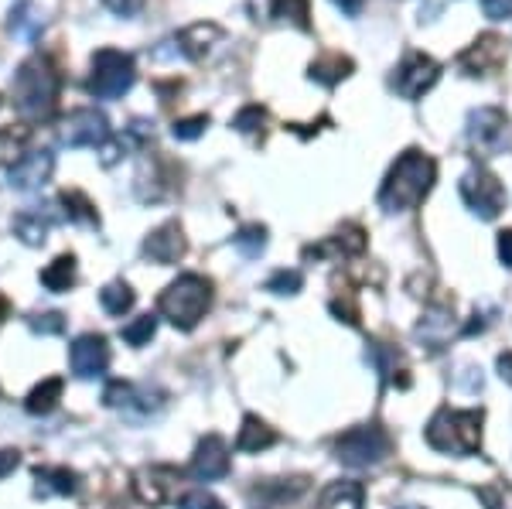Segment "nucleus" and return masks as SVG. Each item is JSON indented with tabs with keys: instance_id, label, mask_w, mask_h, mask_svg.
<instances>
[{
	"instance_id": "ddd939ff",
	"label": "nucleus",
	"mask_w": 512,
	"mask_h": 509,
	"mask_svg": "<svg viewBox=\"0 0 512 509\" xmlns=\"http://www.w3.org/2000/svg\"><path fill=\"white\" fill-rule=\"evenodd\" d=\"M502 62H506V41L499 35H482L458 55V65L468 76H489V72L502 69Z\"/></svg>"
},
{
	"instance_id": "473e14b6",
	"label": "nucleus",
	"mask_w": 512,
	"mask_h": 509,
	"mask_svg": "<svg viewBox=\"0 0 512 509\" xmlns=\"http://www.w3.org/2000/svg\"><path fill=\"white\" fill-rule=\"evenodd\" d=\"M99 305H103L106 315L120 318L134 308V291H130V284H123V281H110L103 291H99Z\"/></svg>"
},
{
	"instance_id": "5701e85b",
	"label": "nucleus",
	"mask_w": 512,
	"mask_h": 509,
	"mask_svg": "<svg viewBox=\"0 0 512 509\" xmlns=\"http://www.w3.org/2000/svg\"><path fill=\"white\" fill-rule=\"evenodd\" d=\"M366 503V489H362V482H332V486H325L318 499V509H362Z\"/></svg>"
},
{
	"instance_id": "f3484780",
	"label": "nucleus",
	"mask_w": 512,
	"mask_h": 509,
	"mask_svg": "<svg viewBox=\"0 0 512 509\" xmlns=\"http://www.w3.org/2000/svg\"><path fill=\"white\" fill-rule=\"evenodd\" d=\"M52 168H55L52 151H28L24 161L11 168L7 182H11V188H18V192H31V188H41L52 178Z\"/></svg>"
},
{
	"instance_id": "f8f14e48",
	"label": "nucleus",
	"mask_w": 512,
	"mask_h": 509,
	"mask_svg": "<svg viewBox=\"0 0 512 509\" xmlns=\"http://www.w3.org/2000/svg\"><path fill=\"white\" fill-rule=\"evenodd\" d=\"M69 363L79 380H96L110 369V346L103 335H79L69 349Z\"/></svg>"
},
{
	"instance_id": "3c124183",
	"label": "nucleus",
	"mask_w": 512,
	"mask_h": 509,
	"mask_svg": "<svg viewBox=\"0 0 512 509\" xmlns=\"http://www.w3.org/2000/svg\"><path fill=\"white\" fill-rule=\"evenodd\" d=\"M7 318H11V301H7L4 294H0V325H4Z\"/></svg>"
},
{
	"instance_id": "2eb2a0df",
	"label": "nucleus",
	"mask_w": 512,
	"mask_h": 509,
	"mask_svg": "<svg viewBox=\"0 0 512 509\" xmlns=\"http://www.w3.org/2000/svg\"><path fill=\"white\" fill-rule=\"evenodd\" d=\"M308 492V479H277V482H260L250 489L253 509H287Z\"/></svg>"
},
{
	"instance_id": "a18cd8bd",
	"label": "nucleus",
	"mask_w": 512,
	"mask_h": 509,
	"mask_svg": "<svg viewBox=\"0 0 512 509\" xmlns=\"http://www.w3.org/2000/svg\"><path fill=\"white\" fill-rule=\"evenodd\" d=\"M21 465V451L18 448H0V479H7L14 469Z\"/></svg>"
},
{
	"instance_id": "c85d7f7f",
	"label": "nucleus",
	"mask_w": 512,
	"mask_h": 509,
	"mask_svg": "<svg viewBox=\"0 0 512 509\" xmlns=\"http://www.w3.org/2000/svg\"><path fill=\"white\" fill-rule=\"evenodd\" d=\"M349 72H352V59H345V55H338V52H328V55H321V59L311 62V72L308 76L321 82V86H338L342 79H349Z\"/></svg>"
},
{
	"instance_id": "a878e982",
	"label": "nucleus",
	"mask_w": 512,
	"mask_h": 509,
	"mask_svg": "<svg viewBox=\"0 0 512 509\" xmlns=\"http://www.w3.org/2000/svg\"><path fill=\"white\" fill-rule=\"evenodd\" d=\"M62 390H65V380L62 376H48V380H41L35 390L28 393V400H24V410L28 414H52L55 407H59V400H62Z\"/></svg>"
},
{
	"instance_id": "ea45409f",
	"label": "nucleus",
	"mask_w": 512,
	"mask_h": 509,
	"mask_svg": "<svg viewBox=\"0 0 512 509\" xmlns=\"http://www.w3.org/2000/svg\"><path fill=\"white\" fill-rule=\"evenodd\" d=\"M301 284H304V277L297 274V270H277V274L267 281V291H274V294H297V291H301Z\"/></svg>"
},
{
	"instance_id": "423d86ee",
	"label": "nucleus",
	"mask_w": 512,
	"mask_h": 509,
	"mask_svg": "<svg viewBox=\"0 0 512 509\" xmlns=\"http://www.w3.org/2000/svg\"><path fill=\"white\" fill-rule=\"evenodd\" d=\"M393 448V438L379 424H359L335 441V458L349 469H373Z\"/></svg>"
},
{
	"instance_id": "1a4fd4ad",
	"label": "nucleus",
	"mask_w": 512,
	"mask_h": 509,
	"mask_svg": "<svg viewBox=\"0 0 512 509\" xmlns=\"http://www.w3.org/2000/svg\"><path fill=\"white\" fill-rule=\"evenodd\" d=\"M59 141L65 147H106L110 144V120L99 110H72L62 120Z\"/></svg>"
},
{
	"instance_id": "c9c22d12",
	"label": "nucleus",
	"mask_w": 512,
	"mask_h": 509,
	"mask_svg": "<svg viewBox=\"0 0 512 509\" xmlns=\"http://www.w3.org/2000/svg\"><path fill=\"white\" fill-rule=\"evenodd\" d=\"M154 332H158V318H154V315H140L130 325H123V342H127V346H134V349H140V346H147V342L154 339Z\"/></svg>"
},
{
	"instance_id": "dca6fc26",
	"label": "nucleus",
	"mask_w": 512,
	"mask_h": 509,
	"mask_svg": "<svg viewBox=\"0 0 512 509\" xmlns=\"http://www.w3.org/2000/svg\"><path fill=\"white\" fill-rule=\"evenodd\" d=\"M178 482V472L168 465H151V469H140L134 475V492L144 506H161L171 499V489Z\"/></svg>"
},
{
	"instance_id": "79ce46f5",
	"label": "nucleus",
	"mask_w": 512,
	"mask_h": 509,
	"mask_svg": "<svg viewBox=\"0 0 512 509\" xmlns=\"http://www.w3.org/2000/svg\"><path fill=\"white\" fill-rule=\"evenodd\" d=\"M178 509H222V503L212 492H205V489H198V492H188V496H181V503Z\"/></svg>"
},
{
	"instance_id": "58836bf2",
	"label": "nucleus",
	"mask_w": 512,
	"mask_h": 509,
	"mask_svg": "<svg viewBox=\"0 0 512 509\" xmlns=\"http://www.w3.org/2000/svg\"><path fill=\"white\" fill-rule=\"evenodd\" d=\"M205 127H209V117H205V113H198V117L175 120L171 134H175V141H198V137L205 134Z\"/></svg>"
},
{
	"instance_id": "20e7f679",
	"label": "nucleus",
	"mask_w": 512,
	"mask_h": 509,
	"mask_svg": "<svg viewBox=\"0 0 512 509\" xmlns=\"http://www.w3.org/2000/svg\"><path fill=\"white\" fill-rule=\"evenodd\" d=\"M209 305H212V284L202 274H181L178 281L164 287V294L158 298L161 315L175 328H181V332H192L205 318Z\"/></svg>"
},
{
	"instance_id": "0eeeda50",
	"label": "nucleus",
	"mask_w": 512,
	"mask_h": 509,
	"mask_svg": "<svg viewBox=\"0 0 512 509\" xmlns=\"http://www.w3.org/2000/svg\"><path fill=\"white\" fill-rule=\"evenodd\" d=\"M468 144L478 158H495L506 151L509 144V120L495 106H482V110L468 113Z\"/></svg>"
},
{
	"instance_id": "6ab92c4d",
	"label": "nucleus",
	"mask_w": 512,
	"mask_h": 509,
	"mask_svg": "<svg viewBox=\"0 0 512 509\" xmlns=\"http://www.w3.org/2000/svg\"><path fill=\"white\" fill-rule=\"evenodd\" d=\"M222 38H226V35H222L219 24H212V21H198V24H192V28L181 31V35H178V45H181V52H185L188 59L205 62V59H209V52L219 45Z\"/></svg>"
},
{
	"instance_id": "9b49d317",
	"label": "nucleus",
	"mask_w": 512,
	"mask_h": 509,
	"mask_svg": "<svg viewBox=\"0 0 512 509\" xmlns=\"http://www.w3.org/2000/svg\"><path fill=\"white\" fill-rule=\"evenodd\" d=\"M103 404L110 410H123L130 417H151L164 407V393L151 387H134V383H110L103 393Z\"/></svg>"
},
{
	"instance_id": "09e8293b",
	"label": "nucleus",
	"mask_w": 512,
	"mask_h": 509,
	"mask_svg": "<svg viewBox=\"0 0 512 509\" xmlns=\"http://www.w3.org/2000/svg\"><path fill=\"white\" fill-rule=\"evenodd\" d=\"M499 376L512 387V352H502L499 356Z\"/></svg>"
},
{
	"instance_id": "f257e3e1",
	"label": "nucleus",
	"mask_w": 512,
	"mask_h": 509,
	"mask_svg": "<svg viewBox=\"0 0 512 509\" xmlns=\"http://www.w3.org/2000/svg\"><path fill=\"white\" fill-rule=\"evenodd\" d=\"M437 178V164L424 151H403L379 188V209L383 212H410L427 199Z\"/></svg>"
},
{
	"instance_id": "c756f323",
	"label": "nucleus",
	"mask_w": 512,
	"mask_h": 509,
	"mask_svg": "<svg viewBox=\"0 0 512 509\" xmlns=\"http://www.w3.org/2000/svg\"><path fill=\"white\" fill-rule=\"evenodd\" d=\"M366 250V236H362L359 226H342V233L332 236L328 243L311 246L308 257H321V253H342V257H355V253Z\"/></svg>"
},
{
	"instance_id": "4be33fe9",
	"label": "nucleus",
	"mask_w": 512,
	"mask_h": 509,
	"mask_svg": "<svg viewBox=\"0 0 512 509\" xmlns=\"http://www.w3.org/2000/svg\"><path fill=\"white\" fill-rule=\"evenodd\" d=\"M451 332H454V315L448 308L427 311L417 325V339H424V346H431V349H444V342L451 339Z\"/></svg>"
},
{
	"instance_id": "cd10ccee",
	"label": "nucleus",
	"mask_w": 512,
	"mask_h": 509,
	"mask_svg": "<svg viewBox=\"0 0 512 509\" xmlns=\"http://www.w3.org/2000/svg\"><path fill=\"white\" fill-rule=\"evenodd\" d=\"M270 445H277V431L267 428V424H263L256 414H246L243 428H239V438H236V448L239 451H253V455H256V451H263Z\"/></svg>"
},
{
	"instance_id": "7ed1b4c3",
	"label": "nucleus",
	"mask_w": 512,
	"mask_h": 509,
	"mask_svg": "<svg viewBox=\"0 0 512 509\" xmlns=\"http://www.w3.org/2000/svg\"><path fill=\"white\" fill-rule=\"evenodd\" d=\"M427 445L441 455H475L482 448V410H437L427 424Z\"/></svg>"
},
{
	"instance_id": "49530a36",
	"label": "nucleus",
	"mask_w": 512,
	"mask_h": 509,
	"mask_svg": "<svg viewBox=\"0 0 512 509\" xmlns=\"http://www.w3.org/2000/svg\"><path fill=\"white\" fill-rule=\"evenodd\" d=\"M106 7H110L113 14H123V18H130V14H137L140 7H144V0H103Z\"/></svg>"
},
{
	"instance_id": "4468645a",
	"label": "nucleus",
	"mask_w": 512,
	"mask_h": 509,
	"mask_svg": "<svg viewBox=\"0 0 512 509\" xmlns=\"http://www.w3.org/2000/svg\"><path fill=\"white\" fill-rule=\"evenodd\" d=\"M229 472V445L219 434H205L192 455V475L198 482H216Z\"/></svg>"
},
{
	"instance_id": "a211bd4d",
	"label": "nucleus",
	"mask_w": 512,
	"mask_h": 509,
	"mask_svg": "<svg viewBox=\"0 0 512 509\" xmlns=\"http://www.w3.org/2000/svg\"><path fill=\"white\" fill-rule=\"evenodd\" d=\"M144 253L154 264H178L185 257V233L178 223H164L144 240Z\"/></svg>"
},
{
	"instance_id": "bb28decb",
	"label": "nucleus",
	"mask_w": 512,
	"mask_h": 509,
	"mask_svg": "<svg viewBox=\"0 0 512 509\" xmlns=\"http://www.w3.org/2000/svg\"><path fill=\"white\" fill-rule=\"evenodd\" d=\"M28 141H31V127H0V164L4 168H14V164L24 161V154H28Z\"/></svg>"
},
{
	"instance_id": "4c0bfd02",
	"label": "nucleus",
	"mask_w": 512,
	"mask_h": 509,
	"mask_svg": "<svg viewBox=\"0 0 512 509\" xmlns=\"http://www.w3.org/2000/svg\"><path fill=\"white\" fill-rule=\"evenodd\" d=\"M267 110H263L260 103H250V106H243V110L233 117V127L239 130V134H260L263 137V130H267Z\"/></svg>"
},
{
	"instance_id": "8fccbe9b",
	"label": "nucleus",
	"mask_w": 512,
	"mask_h": 509,
	"mask_svg": "<svg viewBox=\"0 0 512 509\" xmlns=\"http://www.w3.org/2000/svg\"><path fill=\"white\" fill-rule=\"evenodd\" d=\"M332 4L338 7V11L349 14V18H355V14H359V7H362V0H332Z\"/></svg>"
},
{
	"instance_id": "aec40b11",
	"label": "nucleus",
	"mask_w": 512,
	"mask_h": 509,
	"mask_svg": "<svg viewBox=\"0 0 512 509\" xmlns=\"http://www.w3.org/2000/svg\"><path fill=\"white\" fill-rule=\"evenodd\" d=\"M7 31H11L14 38L28 41V45H35L41 38V31H45V11H41L35 0H18V4L11 7V18H7Z\"/></svg>"
},
{
	"instance_id": "de8ad7c7",
	"label": "nucleus",
	"mask_w": 512,
	"mask_h": 509,
	"mask_svg": "<svg viewBox=\"0 0 512 509\" xmlns=\"http://www.w3.org/2000/svg\"><path fill=\"white\" fill-rule=\"evenodd\" d=\"M499 260L512 267V229H502L499 233Z\"/></svg>"
},
{
	"instance_id": "72a5a7b5",
	"label": "nucleus",
	"mask_w": 512,
	"mask_h": 509,
	"mask_svg": "<svg viewBox=\"0 0 512 509\" xmlns=\"http://www.w3.org/2000/svg\"><path fill=\"white\" fill-rule=\"evenodd\" d=\"M270 14H274L277 21H291L294 28H301V31H311L308 0H274V4H270Z\"/></svg>"
},
{
	"instance_id": "39448f33",
	"label": "nucleus",
	"mask_w": 512,
	"mask_h": 509,
	"mask_svg": "<svg viewBox=\"0 0 512 509\" xmlns=\"http://www.w3.org/2000/svg\"><path fill=\"white\" fill-rule=\"evenodd\" d=\"M137 72H134V59L120 48H99L93 55V72H89L86 89L96 96V100H120L123 93H130Z\"/></svg>"
},
{
	"instance_id": "7c9ffc66",
	"label": "nucleus",
	"mask_w": 512,
	"mask_h": 509,
	"mask_svg": "<svg viewBox=\"0 0 512 509\" xmlns=\"http://www.w3.org/2000/svg\"><path fill=\"white\" fill-rule=\"evenodd\" d=\"M41 284H45L52 294L69 291V287L76 284V257H72V253H62V257H55L52 264L41 270Z\"/></svg>"
},
{
	"instance_id": "37998d69",
	"label": "nucleus",
	"mask_w": 512,
	"mask_h": 509,
	"mask_svg": "<svg viewBox=\"0 0 512 509\" xmlns=\"http://www.w3.org/2000/svg\"><path fill=\"white\" fill-rule=\"evenodd\" d=\"M482 11L489 21H506L512 18V0H482Z\"/></svg>"
},
{
	"instance_id": "b1692460",
	"label": "nucleus",
	"mask_w": 512,
	"mask_h": 509,
	"mask_svg": "<svg viewBox=\"0 0 512 509\" xmlns=\"http://www.w3.org/2000/svg\"><path fill=\"white\" fill-rule=\"evenodd\" d=\"M38 496H76L79 475L69 469H35Z\"/></svg>"
},
{
	"instance_id": "393cba45",
	"label": "nucleus",
	"mask_w": 512,
	"mask_h": 509,
	"mask_svg": "<svg viewBox=\"0 0 512 509\" xmlns=\"http://www.w3.org/2000/svg\"><path fill=\"white\" fill-rule=\"evenodd\" d=\"M52 223H55V216H45V212H38V209H24L14 216V233L21 236V243L41 246L48 240V229H52Z\"/></svg>"
},
{
	"instance_id": "2f4dec72",
	"label": "nucleus",
	"mask_w": 512,
	"mask_h": 509,
	"mask_svg": "<svg viewBox=\"0 0 512 509\" xmlns=\"http://www.w3.org/2000/svg\"><path fill=\"white\" fill-rule=\"evenodd\" d=\"M62 205H65V219H72V223L99 226L96 205L89 202V195H86V192H79V188H69V192H62Z\"/></svg>"
},
{
	"instance_id": "c03bdc74",
	"label": "nucleus",
	"mask_w": 512,
	"mask_h": 509,
	"mask_svg": "<svg viewBox=\"0 0 512 509\" xmlns=\"http://www.w3.org/2000/svg\"><path fill=\"white\" fill-rule=\"evenodd\" d=\"M458 387L465 390V393H478L482 390V369H461V376H458Z\"/></svg>"
},
{
	"instance_id": "6e6552de",
	"label": "nucleus",
	"mask_w": 512,
	"mask_h": 509,
	"mask_svg": "<svg viewBox=\"0 0 512 509\" xmlns=\"http://www.w3.org/2000/svg\"><path fill=\"white\" fill-rule=\"evenodd\" d=\"M461 199H465V205L478 219H495L502 209H506V188H502V182L492 175V171L472 168L465 178H461Z\"/></svg>"
},
{
	"instance_id": "412c9836",
	"label": "nucleus",
	"mask_w": 512,
	"mask_h": 509,
	"mask_svg": "<svg viewBox=\"0 0 512 509\" xmlns=\"http://www.w3.org/2000/svg\"><path fill=\"white\" fill-rule=\"evenodd\" d=\"M369 359H373V366L379 369V376H383L390 387H400V390L410 387V369H407L403 356L393 346H383V342H376V346L369 349Z\"/></svg>"
},
{
	"instance_id": "f704fd0d",
	"label": "nucleus",
	"mask_w": 512,
	"mask_h": 509,
	"mask_svg": "<svg viewBox=\"0 0 512 509\" xmlns=\"http://www.w3.org/2000/svg\"><path fill=\"white\" fill-rule=\"evenodd\" d=\"M233 243H236V250L243 253L246 260H256L263 250H267V229H263L260 223L243 226V229H239V233L233 236Z\"/></svg>"
},
{
	"instance_id": "a19ab883",
	"label": "nucleus",
	"mask_w": 512,
	"mask_h": 509,
	"mask_svg": "<svg viewBox=\"0 0 512 509\" xmlns=\"http://www.w3.org/2000/svg\"><path fill=\"white\" fill-rule=\"evenodd\" d=\"M28 325H31V332H35V335H62L65 332V318L59 315V311H48V315H35Z\"/></svg>"
},
{
	"instance_id": "e433bc0d",
	"label": "nucleus",
	"mask_w": 512,
	"mask_h": 509,
	"mask_svg": "<svg viewBox=\"0 0 512 509\" xmlns=\"http://www.w3.org/2000/svg\"><path fill=\"white\" fill-rule=\"evenodd\" d=\"M478 503L485 509H512V486L509 482H485L475 489Z\"/></svg>"
},
{
	"instance_id": "603ef678",
	"label": "nucleus",
	"mask_w": 512,
	"mask_h": 509,
	"mask_svg": "<svg viewBox=\"0 0 512 509\" xmlns=\"http://www.w3.org/2000/svg\"><path fill=\"white\" fill-rule=\"evenodd\" d=\"M400 509H420V506H400Z\"/></svg>"
},
{
	"instance_id": "9d476101",
	"label": "nucleus",
	"mask_w": 512,
	"mask_h": 509,
	"mask_svg": "<svg viewBox=\"0 0 512 509\" xmlns=\"http://www.w3.org/2000/svg\"><path fill=\"white\" fill-rule=\"evenodd\" d=\"M437 79H441V65L424 52H410L400 69H396L393 86L403 100H420V96H424Z\"/></svg>"
},
{
	"instance_id": "f03ea898",
	"label": "nucleus",
	"mask_w": 512,
	"mask_h": 509,
	"mask_svg": "<svg viewBox=\"0 0 512 509\" xmlns=\"http://www.w3.org/2000/svg\"><path fill=\"white\" fill-rule=\"evenodd\" d=\"M59 89H62V76L55 72V65L48 59H41V55H31L11 82L14 106H18V113L28 120L48 117V113L55 110V103H59Z\"/></svg>"
}]
</instances>
